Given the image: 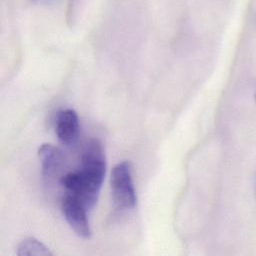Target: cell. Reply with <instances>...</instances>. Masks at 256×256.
<instances>
[{"mask_svg": "<svg viewBox=\"0 0 256 256\" xmlns=\"http://www.w3.org/2000/svg\"><path fill=\"white\" fill-rule=\"evenodd\" d=\"M106 173V157L98 139H90L81 152V166L77 171L64 174L62 186L91 210L97 203L100 189Z\"/></svg>", "mask_w": 256, "mask_h": 256, "instance_id": "6da1fadb", "label": "cell"}, {"mask_svg": "<svg viewBox=\"0 0 256 256\" xmlns=\"http://www.w3.org/2000/svg\"><path fill=\"white\" fill-rule=\"evenodd\" d=\"M38 156L41 161L42 176L46 183H50L62 172L65 158L62 152L51 144H43L38 149Z\"/></svg>", "mask_w": 256, "mask_h": 256, "instance_id": "277c9868", "label": "cell"}, {"mask_svg": "<svg viewBox=\"0 0 256 256\" xmlns=\"http://www.w3.org/2000/svg\"><path fill=\"white\" fill-rule=\"evenodd\" d=\"M114 205L119 210H129L136 205V192L132 179L131 164L128 161L116 164L110 177Z\"/></svg>", "mask_w": 256, "mask_h": 256, "instance_id": "7a4b0ae2", "label": "cell"}, {"mask_svg": "<svg viewBox=\"0 0 256 256\" xmlns=\"http://www.w3.org/2000/svg\"><path fill=\"white\" fill-rule=\"evenodd\" d=\"M61 210L67 223L78 236L84 239L91 238L92 230L87 218L88 210L80 200L66 193L61 201Z\"/></svg>", "mask_w": 256, "mask_h": 256, "instance_id": "3957f363", "label": "cell"}, {"mask_svg": "<svg viewBox=\"0 0 256 256\" xmlns=\"http://www.w3.org/2000/svg\"><path fill=\"white\" fill-rule=\"evenodd\" d=\"M18 256H51V251L34 237H27L17 247Z\"/></svg>", "mask_w": 256, "mask_h": 256, "instance_id": "8992f818", "label": "cell"}, {"mask_svg": "<svg viewBox=\"0 0 256 256\" xmlns=\"http://www.w3.org/2000/svg\"><path fill=\"white\" fill-rule=\"evenodd\" d=\"M55 132L64 145L75 143L79 133V119L73 109L67 108L58 111L55 118Z\"/></svg>", "mask_w": 256, "mask_h": 256, "instance_id": "5b68a950", "label": "cell"}, {"mask_svg": "<svg viewBox=\"0 0 256 256\" xmlns=\"http://www.w3.org/2000/svg\"><path fill=\"white\" fill-rule=\"evenodd\" d=\"M35 4H39V5H51L54 4L56 2H58L59 0H29Z\"/></svg>", "mask_w": 256, "mask_h": 256, "instance_id": "52a82bcc", "label": "cell"}]
</instances>
